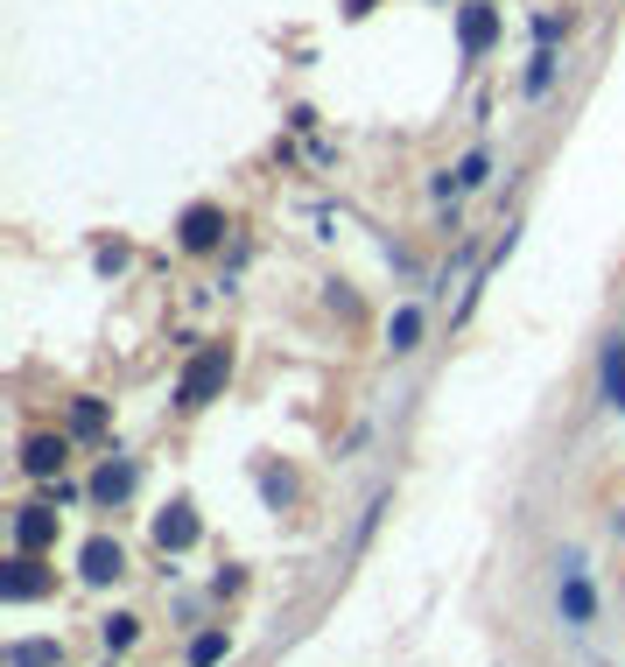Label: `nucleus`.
<instances>
[{
    "instance_id": "nucleus-7",
    "label": "nucleus",
    "mask_w": 625,
    "mask_h": 667,
    "mask_svg": "<svg viewBox=\"0 0 625 667\" xmlns=\"http://www.w3.org/2000/svg\"><path fill=\"white\" fill-rule=\"evenodd\" d=\"M50 541H56V513L50 506H22V521H14V548L36 555V548H50Z\"/></svg>"
},
{
    "instance_id": "nucleus-3",
    "label": "nucleus",
    "mask_w": 625,
    "mask_h": 667,
    "mask_svg": "<svg viewBox=\"0 0 625 667\" xmlns=\"http://www.w3.org/2000/svg\"><path fill=\"white\" fill-rule=\"evenodd\" d=\"M50 583H56V576L42 569V562L28 555V548H22V555L8 562V569H0V598H8V604H28V598H42V590H50Z\"/></svg>"
},
{
    "instance_id": "nucleus-6",
    "label": "nucleus",
    "mask_w": 625,
    "mask_h": 667,
    "mask_svg": "<svg viewBox=\"0 0 625 667\" xmlns=\"http://www.w3.org/2000/svg\"><path fill=\"white\" fill-rule=\"evenodd\" d=\"M190 541H197V513H190L183 499H176V506H162V513H155V548H162V555H183Z\"/></svg>"
},
{
    "instance_id": "nucleus-16",
    "label": "nucleus",
    "mask_w": 625,
    "mask_h": 667,
    "mask_svg": "<svg viewBox=\"0 0 625 667\" xmlns=\"http://www.w3.org/2000/svg\"><path fill=\"white\" fill-rule=\"evenodd\" d=\"M71 422H78V436H99V428H106V408H99V400H78Z\"/></svg>"
},
{
    "instance_id": "nucleus-13",
    "label": "nucleus",
    "mask_w": 625,
    "mask_h": 667,
    "mask_svg": "<svg viewBox=\"0 0 625 667\" xmlns=\"http://www.w3.org/2000/svg\"><path fill=\"white\" fill-rule=\"evenodd\" d=\"M133 478H141V471H133V464H106V471H99V478H92V492H99V499H106V506H113V499H127V492H133Z\"/></svg>"
},
{
    "instance_id": "nucleus-1",
    "label": "nucleus",
    "mask_w": 625,
    "mask_h": 667,
    "mask_svg": "<svg viewBox=\"0 0 625 667\" xmlns=\"http://www.w3.org/2000/svg\"><path fill=\"white\" fill-rule=\"evenodd\" d=\"M226 373H232V351H226V345L197 351V359L183 365V380H176V400H183V408H204V400L226 387Z\"/></svg>"
},
{
    "instance_id": "nucleus-8",
    "label": "nucleus",
    "mask_w": 625,
    "mask_h": 667,
    "mask_svg": "<svg viewBox=\"0 0 625 667\" xmlns=\"http://www.w3.org/2000/svg\"><path fill=\"white\" fill-rule=\"evenodd\" d=\"M590 612H598V598H590V583H584V569H562V618H570V626H590Z\"/></svg>"
},
{
    "instance_id": "nucleus-9",
    "label": "nucleus",
    "mask_w": 625,
    "mask_h": 667,
    "mask_svg": "<svg viewBox=\"0 0 625 667\" xmlns=\"http://www.w3.org/2000/svg\"><path fill=\"white\" fill-rule=\"evenodd\" d=\"M22 464L36 471V478H56V471H64V436H28L22 442Z\"/></svg>"
},
{
    "instance_id": "nucleus-10",
    "label": "nucleus",
    "mask_w": 625,
    "mask_h": 667,
    "mask_svg": "<svg viewBox=\"0 0 625 667\" xmlns=\"http://www.w3.org/2000/svg\"><path fill=\"white\" fill-rule=\"evenodd\" d=\"M485 176H493V155H485V147H471V155H464V162H457V169H450V176H443V183H436V190H443V197H450V190H479V183H485Z\"/></svg>"
},
{
    "instance_id": "nucleus-18",
    "label": "nucleus",
    "mask_w": 625,
    "mask_h": 667,
    "mask_svg": "<svg viewBox=\"0 0 625 667\" xmlns=\"http://www.w3.org/2000/svg\"><path fill=\"white\" fill-rule=\"evenodd\" d=\"M218 654H226V632H204V640L190 646V660H197V667H212Z\"/></svg>"
},
{
    "instance_id": "nucleus-2",
    "label": "nucleus",
    "mask_w": 625,
    "mask_h": 667,
    "mask_svg": "<svg viewBox=\"0 0 625 667\" xmlns=\"http://www.w3.org/2000/svg\"><path fill=\"white\" fill-rule=\"evenodd\" d=\"M457 42H464V56H485L499 42V8L493 0H464V8H457Z\"/></svg>"
},
{
    "instance_id": "nucleus-11",
    "label": "nucleus",
    "mask_w": 625,
    "mask_h": 667,
    "mask_svg": "<svg viewBox=\"0 0 625 667\" xmlns=\"http://www.w3.org/2000/svg\"><path fill=\"white\" fill-rule=\"evenodd\" d=\"M604 400L625 414V337H612V345H604Z\"/></svg>"
},
{
    "instance_id": "nucleus-12",
    "label": "nucleus",
    "mask_w": 625,
    "mask_h": 667,
    "mask_svg": "<svg viewBox=\"0 0 625 667\" xmlns=\"http://www.w3.org/2000/svg\"><path fill=\"white\" fill-rule=\"evenodd\" d=\"M64 660V646L56 640H22V646H8V667H56Z\"/></svg>"
},
{
    "instance_id": "nucleus-17",
    "label": "nucleus",
    "mask_w": 625,
    "mask_h": 667,
    "mask_svg": "<svg viewBox=\"0 0 625 667\" xmlns=\"http://www.w3.org/2000/svg\"><path fill=\"white\" fill-rule=\"evenodd\" d=\"M99 632H106V646H133V632H141V618H106V626H99Z\"/></svg>"
},
{
    "instance_id": "nucleus-4",
    "label": "nucleus",
    "mask_w": 625,
    "mask_h": 667,
    "mask_svg": "<svg viewBox=\"0 0 625 667\" xmlns=\"http://www.w3.org/2000/svg\"><path fill=\"white\" fill-rule=\"evenodd\" d=\"M176 240H183L190 254H212V246L226 240V211H218V204H190L183 226H176Z\"/></svg>"
},
{
    "instance_id": "nucleus-15",
    "label": "nucleus",
    "mask_w": 625,
    "mask_h": 667,
    "mask_svg": "<svg viewBox=\"0 0 625 667\" xmlns=\"http://www.w3.org/2000/svg\"><path fill=\"white\" fill-rule=\"evenodd\" d=\"M414 337H422V309H394V323H386V345H394V351H414Z\"/></svg>"
},
{
    "instance_id": "nucleus-5",
    "label": "nucleus",
    "mask_w": 625,
    "mask_h": 667,
    "mask_svg": "<svg viewBox=\"0 0 625 667\" xmlns=\"http://www.w3.org/2000/svg\"><path fill=\"white\" fill-rule=\"evenodd\" d=\"M120 569H127V555H120V541H106V534H92V541L78 548V576H85V583H113Z\"/></svg>"
},
{
    "instance_id": "nucleus-14",
    "label": "nucleus",
    "mask_w": 625,
    "mask_h": 667,
    "mask_svg": "<svg viewBox=\"0 0 625 667\" xmlns=\"http://www.w3.org/2000/svg\"><path fill=\"white\" fill-rule=\"evenodd\" d=\"M556 64H562L556 42H541V50H534V64H527V99H541L548 85H556Z\"/></svg>"
}]
</instances>
